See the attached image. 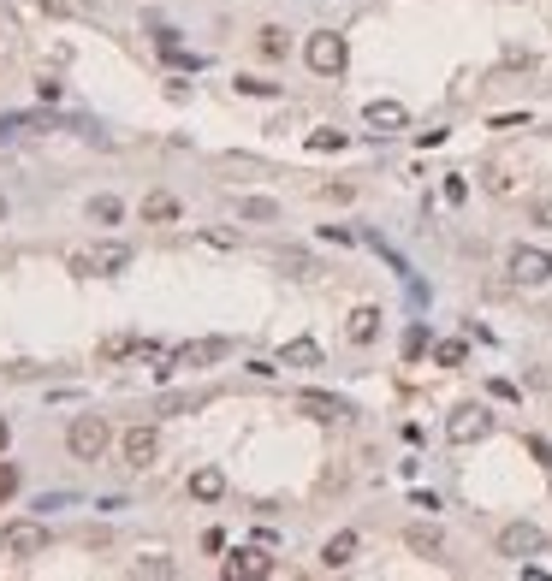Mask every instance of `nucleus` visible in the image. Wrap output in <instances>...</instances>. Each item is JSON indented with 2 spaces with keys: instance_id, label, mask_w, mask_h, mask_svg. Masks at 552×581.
I'll return each mask as SVG.
<instances>
[{
  "instance_id": "f257e3e1",
  "label": "nucleus",
  "mask_w": 552,
  "mask_h": 581,
  "mask_svg": "<svg viewBox=\"0 0 552 581\" xmlns=\"http://www.w3.org/2000/svg\"><path fill=\"white\" fill-rule=\"evenodd\" d=\"M107 440H114V427L101 422V415H78V422L66 427V445H71V457H84V463H96V457L107 451Z\"/></svg>"
},
{
  "instance_id": "f03ea898",
  "label": "nucleus",
  "mask_w": 552,
  "mask_h": 581,
  "mask_svg": "<svg viewBox=\"0 0 552 581\" xmlns=\"http://www.w3.org/2000/svg\"><path fill=\"white\" fill-rule=\"evenodd\" d=\"M0 552L6 558H42L48 552V528L30 522V516H18V522L0 528Z\"/></svg>"
},
{
  "instance_id": "7ed1b4c3",
  "label": "nucleus",
  "mask_w": 552,
  "mask_h": 581,
  "mask_svg": "<svg viewBox=\"0 0 552 581\" xmlns=\"http://www.w3.org/2000/svg\"><path fill=\"white\" fill-rule=\"evenodd\" d=\"M303 59H309V71H321V77H339V71H345V36L315 30L309 42H303Z\"/></svg>"
},
{
  "instance_id": "20e7f679",
  "label": "nucleus",
  "mask_w": 552,
  "mask_h": 581,
  "mask_svg": "<svg viewBox=\"0 0 552 581\" xmlns=\"http://www.w3.org/2000/svg\"><path fill=\"white\" fill-rule=\"evenodd\" d=\"M505 273H511V285H547L552 279V256L535 250V243H517L511 261H505Z\"/></svg>"
},
{
  "instance_id": "39448f33",
  "label": "nucleus",
  "mask_w": 552,
  "mask_h": 581,
  "mask_svg": "<svg viewBox=\"0 0 552 581\" xmlns=\"http://www.w3.org/2000/svg\"><path fill=\"white\" fill-rule=\"evenodd\" d=\"M487 433H493V415H487L482 404H457L452 422H446V440L452 445H475V440H487Z\"/></svg>"
},
{
  "instance_id": "423d86ee",
  "label": "nucleus",
  "mask_w": 552,
  "mask_h": 581,
  "mask_svg": "<svg viewBox=\"0 0 552 581\" xmlns=\"http://www.w3.org/2000/svg\"><path fill=\"white\" fill-rule=\"evenodd\" d=\"M499 552H505V558L547 552V528H540V522H505V528H499Z\"/></svg>"
},
{
  "instance_id": "0eeeda50",
  "label": "nucleus",
  "mask_w": 552,
  "mask_h": 581,
  "mask_svg": "<svg viewBox=\"0 0 552 581\" xmlns=\"http://www.w3.org/2000/svg\"><path fill=\"white\" fill-rule=\"evenodd\" d=\"M232 344L226 339H197V344H179L172 350V368H208V362H226Z\"/></svg>"
},
{
  "instance_id": "6e6552de",
  "label": "nucleus",
  "mask_w": 552,
  "mask_h": 581,
  "mask_svg": "<svg viewBox=\"0 0 552 581\" xmlns=\"http://www.w3.org/2000/svg\"><path fill=\"white\" fill-rule=\"evenodd\" d=\"M119 451H125V468H149L161 457V433L155 427H131L125 440H119Z\"/></svg>"
},
{
  "instance_id": "1a4fd4ad",
  "label": "nucleus",
  "mask_w": 552,
  "mask_h": 581,
  "mask_svg": "<svg viewBox=\"0 0 552 581\" xmlns=\"http://www.w3.org/2000/svg\"><path fill=\"white\" fill-rule=\"evenodd\" d=\"M298 410L315 415V422H345V415H356L345 397H327V392H298Z\"/></svg>"
},
{
  "instance_id": "9d476101",
  "label": "nucleus",
  "mask_w": 552,
  "mask_h": 581,
  "mask_svg": "<svg viewBox=\"0 0 552 581\" xmlns=\"http://www.w3.org/2000/svg\"><path fill=\"white\" fill-rule=\"evenodd\" d=\"M226 576L238 581V576H273V558L262 552V546H238V552L226 558Z\"/></svg>"
},
{
  "instance_id": "9b49d317",
  "label": "nucleus",
  "mask_w": 552,
  "mask_h": 581,
  "mask_svg": "<svg viewBox=\"0 0 552 581\" xmlns=\"http://www.w3.org/2000/svg\"><path fill=\"white\" fill-rule=\"evenodd\" d=\"M363 119H368L374 131H404V119H410V113H404L398 101H368V107H363Z\"/></svg>"
},
{
  "instance_id": "f8f14e48",
  "label": "nucleus",
  "mask_w": 552,
  "mask_h": 581,
  "mask_svg": "<svg viewBox=\"0 0 552 581\" xmlns=\"http://www.w3.org/2000/svg\"><path fill=\"white\" fill-rule=\"evenodd\" d=\"M280 362H285V368H321V344H315V339H291L280 350Z\"/></svg>"
},
{
  "instance_id": "ddd939ff",
  "label": "nucleus",
  "mask_w": 552,
  "mask_h": 581,
  "mask_svg": "<svg viewBox=\"0 0 552 581\" xmlns=\"http://www.w3.org/2000/svg\"><path fill=\"white\" fill-rule=\"evenodd\" d=\"M190 498H202V504L226 498V475H220V468H197V475H190Z\"/></svg>"
},
{
  "instance_id": "4468645a",
  "label": "nucleus",
  "mask_w": 552,
  "mask_h": 581,
  "mask_svg": "<svg viewBox=\"0 0 552 581\" xmlns=\"http://www.w3.org/2000/svg\"><path fill=\"white\" fill-rule=\"evenodd\" d=\"M374 339H381V309L363 303V309L351 314V344H374Z\"/></svg>"
},
{
  "instance_id": "2eb2a0df",
  "label": "nucleus",
  "mask_w": 552,
  "mask_h": 581,
  "mask_svg": "<svg viewBox=\"0 0 552 581\" xmlns=\"http://www.w3.org/2000/svg\"><path fill=\"white\" fill-rule=\"evenodd\" d=\"M351 558H356V534H351V528H345V534H333V540L321 546V564H327V569H345Z\"/></svg>"
},
{
  "instance_id": "dca6fc26",
  "label": "nucleus",
  "mask_w": 552,
  "mask_h": 581,
  "mask_svg": "<svg viewBox=\"0 0 552 581\" xmlns=\"http://www.w3.org/2000/svg\"><path fill=\"white\" fill-rule=\"evenodd\" d=\"M96 273H125L131 268V243H96Z\"/></svg>"
},
{
  "instance_id": "f3484780",
  "label": "nucleus",
  "mask_w": 552,
  "mask_h": 581,
  "mask_svg": "<svg viewBox=\"0 0 552 581\" xmlns=\"http://www.w3.org/2000/svg\"><path fill=\"white\" fill-rule=\"evenodd\" d=\"M101 362H125V356H137V339H131V332H114V339H101Z\"/></svg>"
},
{
  "instance_id": "a211bd4d",
  "label": "nucleus",
  "mask_w": 552,
  "mask_h": 581,
  "mask_svg": "<svg viewBox=\"0 0 552 581\" xmlns=\"http://www.w3.org/2000/svg\"><path fill=\"white\" fill-rule=\"evenodd\" d=\"M238 213H244V220H280V202H268V196H238Z\"/></svg>"
},
{
  "instance_id": "6ab92c4d",
  "label": "nucleus",
  "mask_w": 552,
  "mask_h": 581,
  "mask_svg": "<svg viewBox=\"0 0 552 581\" xmlns=\"http://www.w3.org/2000/svg\"><path fill=\"white\" fill-rule=\"evenodd\" d=\"M190 410H197V397L190 392H161L155 397V415H190Z\"/></svg>"
},
{
  "instance_id": "aec40b11",
  "label": "nucleus",
  "mask_w": 552,
  "mask_h": 581,
  "mask_svg": "<svg viewBox=\"0 0 552 581\" xmlns=\"http://www.w3.org/2000/svg\"><path fill=\"white\" fill-rule=\"evenodd\" d=\"M143 220H179V202L172 196H143Z\"/></svg>"
},
{
  "instance_id": "412c9836",
  "label": "nucleus",
  "mask_w": 552,
  "mask_h": 581,
  "mask_svg": "<svg viewBox=\"0 0 552 581\" xmlns=\"http://www.w3.org/2000/svg\"><path fill=\"white\" fill-rule=\"evenodd\" d=\"M464 356H469V344H464V339H446V344H434V362H439V368H457Z\"/></svg>"
},
{
  "instance_id": "4be33fe9",
  "label": "nucleus",
  "mask_w": 552,
  "mask_h": 581,
  "mask_svg": "<svg viewBox=\"0 0 552 581\" xmlns=\"http://www.w3.org/2000/svg\"><path fill=\"white\" fill-rule=\"evenodd\" d=\"M119 213H125V208H119V196H96V202H89V220H101V226H114Z\"/></svg>"
},
{
  "instance_id": "5701e85b",
  "label": "nucleus",
  "mask_w": 552,
  "mask_h": 581,
  "mask_svg": "<svg viewBox=\"0 0 552 581\" xmlns=\"http://www.w3.org/2000/svg\"><path fill=\"white\" fill-rule=\"evenodd\" d=\"M137 576H155V581H167V576H179V564H172V558H143V564H137Z\"/></svg>"
},
{
  "instance_id": "b1692460",
  "label": "nucleus",
  "mask_w": 552,
  "mask_h": 581,
  "mask_svg": "<svg viewBox=\"0 0 552 581\" xmlns=\"http://www.w3.org/2000/svg\"><path fill=\"white\" fill-rule=\"evenodd\" d=\"M404 540H410L416 552H428V558L439 552V534H434V528H410V534H404Z\"/></svg>"
},
{
  "instance_id": "393cba45",
  "label": "nucleus",
  "mask_w": 552,
  "mask_h": 581,
  "mask_svg": "<svg viewBox=\"0 0 552 581\" xmlns=\"http://www.w3.org/2000/svg\"><path fill=\"white\" fill-rule=\"evenodd\" d=\"M262 54H268V59H280V54H285V30H280V24L262 30Z\"/></svg>"
},
{
  "instance_id": "a878e982",
  "label": "nucleus",
  "mask_w": 552,
  "mask_h": 581,
  "mask_svg": "<svg viewBox=\"0 0 552 581\" xmlns=\"http://www.w3.org/2000/svg\"><path fill=\"white\" fill-rule=\"evenodd\" d=\"M309 149H315V155H327V149H345V131H315Z\"/></svg>"
},
{
  "instance_id": "bb28decb",
  "label": "nucleus",
  "mask_w": 552,
  "mask_h": 581,
  "mask_svg": "<svg viewBox=\"0 0 552 581\" xmlns=\"http://www.w3.org/2000/svg\"><path fill=\"white\" fill-rule=\"evenodd\" d=\"M428 350V326H410V332H404V356H410V362H416V356H422Z\"/></svg>"
},
{
  "instance_id": "cd10ccee",
  "label": "nucleus",
  "mask_w": 552,
  "mask_h": 581,
  "mask_svg": "<svg viewBox=\"0 0 552 581\" xmlns=\"http://www.w3.org/2000/svg\"><path fill=\"white\" fill-rule=\"evenodd\" d=\"M13 493H18V468L0 463V498H13Z\"/></svg>"
},
{
  "instance_id": "c85d7f7f",
  "label": "nucleus",
  "mask_w": 552,
  "mask_h": 581,
  "mask_svg": "<svg viewBox=\"0 0 552 581\" xmlns=\"http://www.w3.org/2000/svg\"><path fill=\"white\" fill-rule=\"evenodd\" d=\"M244 95H273V84H262V77H238Z\"/></svg>"
},
{
  "instance_id": "c756f323",
  "label": "nucleus",
  "mask_w": 552,
  "mask_h": 581,
  "mask_svg": "<svg viewBox=\"0 0 552 581\" xmlns=\"http://www.w3.org/2000/svg\"><path fill=\"white\" fill-rule=\"evenodd\" d=\"M529 457H535V463H547V468H552V445H547V440H529Z\"/></svg>"
},
{
  "instance_id": "7c9ffc66",
  "label": "nucleus",
  "mask_w": 552,
  "mask_h": 581,
  "mask_svg": "<svg viewBox=\"0 0 552 581\" xmlns=\"http://www.w3.org/2000/svg\"><path fill=\"white\" fill-rule=\"evenodd\" d=\"M535 226H552V196H535Z\"/></svg>"
},
{
  "instance_id": "2f4dec72",
  "label": "nucleus",
  "mask_w": 552,
  "mask_h": 581,
  "mask_svg": "<svg viewBox=\"0 0 552 581\" xmlns=\"http://www.w3.org/2000/svg\"><path fill=\"white\" fill-rule=\"evenodd\" d=\"M6 445H13V427H6V422H0V451H6Z\"/></svg>"
},
{
  "instance_id": "473e14b6",
  "label": "nucleus",
  "mask_w": 552,
  "mask_h": 581,
  "mask_svg": "<svg viewBox=\"0 0 552 581\" xmlns=\"http://www.w3.org/2000/svg\"><path fill=\"white\" fill-rule=\"evenodd\" d=\"M0 220H6V196H0Z\"/></svg>"
}]
</instances>
